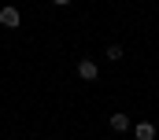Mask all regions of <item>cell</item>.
Instances as JSON below:
<instances>
[{
	"label": "cell",
	"mask_w": 159,
	"mask_h": 140,
	"mask_svg": "<svg viewBox=\"0 0 159 140\" xmlns=\"http://www.w3.org/2000/svg\"><path fill=\"white\" fill-rule=\"evenodd\" d=\"M78 77H81V81H96V77H100L96 59H78Z\"/></svg>",
	"instance_id": "6da1fadb"
},
{
	"label": "cell",
	"mask_w": 159,
	"mask_h": 140,
	"mask_svg": "<svg viewBox=\"0 0 159 140\" xmlns=\"http://www.w3.org/2000/svg\"><path fill=\"white\" fill-rule=\"evenodd\" d=\"M19 22H22L19 7H11V4H7V7H0V26H4V30H15Z\"/></svg>",
	"instance_id": "7a4b0ae2"
},
{
	"label": "cell",
	"mask_w": 159,
	"mask_h": 140,
	"mask_svg": "<svg viewBox=\"0 0 159 140\" xmlns=\"http://www.w3.org/2000/svg\"><path fill=\"white\" fill-rule=\"evenodd\" d=\"M133 137L137 140H156V125H152V122H137V125H133Z\"/></svg>",
	"instance_id": "3957f363"
},
{
	"label": "cell",
	"mask_w": 159,
	"mask_h": 140,
	"mask_svg": "<svg viewBox=\"0 0 159 140\" xmlns=\"http://www.w3.org/2000/svg\"><path fill=\"white\" fill-rule=\"evenodd\" d=\"M107 122H111V129H115V133H126V129H133V125H129V118H126L122 111H115V114H111Z\"/></svg>",
	"instance_id": "277c9868"
},
{
	"label": "cell",
	"mask_w": 159,
	"mask_h": 140,
	"mask_svg": "<svg viewBox=\"0 0 159 140\" xmlns=\"http://www.w3.org/2000/svg\"><path fill=\"white\" fill-rule=\"evenodd\" d=\"M104 59H107V63H119L122 59V44H107V48H104Z\"/></svg>",
	"instance_id": "5b68a950"
},
{
	"label": "cell",
	"mask_w": 159,
	"mask_h": 140,
	"mask_svg": "<svg viewBox=\"0 0 159 140\" xmlns=\"http://www.w3.org/2000/svg\"><path fill=\"white\" fill-rule=\"evenodd\" d=\"M52 4H56V7H63V4H70V0H52Z\"/></svg>",
	"instance_id": "8992f818"
}]
</instances>
